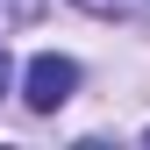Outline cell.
I'll use <instances>...</instances> for the list:
<instances>
[{"label":"cell","instance_id":"obj_1","mask_svg":"<svg viewBox=\"0 0 150 150\" xmlns=\"http://www.w3.org/2000/svg\"><path fill=\"white\" fill-rule=\"evenodd\" d=\"M29 107H36V115H57V107L71 100V86H79V64H71V57H57V50H43V57H36L29 64Z\"/></svg>","mask_w":150,"mask_h":150},{"label":"cell","instance_id":"obj_2","mask_svg":"<svg viewBox=\"0 0 150 150\" xmlns=\"http://www.w3.org/2000/svg\"><path fill=\"white\" fill-rule=\"evenodd\" d=\"M36 14H43V0H0V36H7V29H29Z\"/></svg>","mask_w":150,"mask_h":150},{"label":"cell","instance_id":"obj_3","mask_svg":"<svg viewBox=\"0 0 150 150\" xmlns=\"http://www.w3.org/2000/svg\"><path fill=\"white\" fill-rule=\"evenodd\" d=\"M79 7H86V14H107V22H115V14H143L150 0H79Z\"/></svg>","mask_w":150,"mask_h":150},{"label":"cell","instance_id":"obj_4","mask_svg":"<svg viewBox=\"0 0 150 150\" xmlns=\"http://www.w3.org/2000/svg\"><path fill=\"white\" fill-rule=\"evenodd\" d=\"M7 71H14V64H7V50H0V93H7Z\"/></svg>","mask_w":150,"mask_h":150}]
</instances>
